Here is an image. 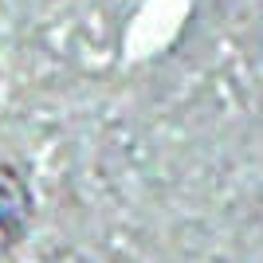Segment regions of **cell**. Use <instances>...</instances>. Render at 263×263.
<instances>
[{
	"label": "cell",
	"instance_id": "1",
	"mask_svg": "<svg viewBox=\"0 0 263 263\" xmlns=\"http://www.w3.org/2000/svg\"><path fill=\"white\" fill-rule=\"evenodd\" d=\"M32 189L16 165H0V263L8 259L32 224Z\"/></svg>",
	"mask_w": 263,
	"mask_h": 263
}]
</instances>
